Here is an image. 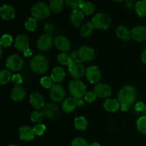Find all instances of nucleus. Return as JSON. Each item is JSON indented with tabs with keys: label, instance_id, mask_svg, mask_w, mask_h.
<instances>
[{
	"label": "nucleus",
	"instance_id": "obj_29",
	"mask_svg": "<svg viewBox=\"0 0 146 146\" xmlns=\"http://www.w3.org/2000/svg\"><path fill=\"white\" fill-rule=\"evenodd\" d=\"M74 125L76 129L84 131L88 125V121L84 116L76 117L74 120Z\"/></svg>",
	"mask_w": 146,
	"mask_h": 146
},
{
	"label": "nucleus",
	"instance_id": "obj_36",
	"mask_svg": "<svg viewBox=\"0 0 146 146\" xmlns=\"http://www.w3.org/2000/svg\"><path fill=\"white\" fill-rule=\"evenodd\" d=\"M44 118V113L40 111H35L31 115V120L34 123H40Z\"/></svg>",
	"mask_w": 146,
	"mask_h": 146
},
{
	"label": "nucleus",
	"instance_id": "obj_5",
	"mask_svg": "<svg viewBox=\"0 0 146 146\" xmlns=\"http://www.w3.org/2000/svg\"><path fill=\"white\" fill-rule=\"evenodd\" d=\"M68 71L71 76L74 77L75 79H78L85 74L86 70L83 61L78 59L71 61L68 66Z\"/></svg>",
	"mask_w": 146,
	"mask_h": 146
},
{
	"label": "nucleus",
	"instance_id": "obj_19",
	"mask_svg": "<svg viewBox=\"0 0 146 146\" xmlns=\"http://www.w3.org/2000/svg\"><path fill=\"white\" fill-rule=\"evenodd\" d=\"M19 135L23 141H30L34 139V133L32 128L27 125H24L19 129Z\"/></svg>",
	"mask_w": 146,
	"mask_h": 146
},
{
	"label": "nucleus",
	"instance_id": "obj_31",
	"mask_svg": "<svg viewBox=\"0 0 146 146\" xmlns=\"http://www.w3.org/2000/svg\"><path fill=\"white\" fill-rule=\"evenodd\" d=\"M50 8L54 13H59L64 9V1L61 0H52L50 1Z\"/></svg>",
	"mask_w": 146,
	"mask_h": 146
},
{
	"label": "nucleus",
	"instance_id": "obj_20",
	"mask_svg": "<svg viewBox=\"0 0 146 146\" xmlns=\"http://www.w3.org/2000/svg\"><path fill=\"white\" fill-rule=\"evenodd\" d=\"M26 95L25 89L21 86H15L11 91V97L13 101L20 102L24 98Z\"/></svg>",
	"mask_w": 146,
	"mask_h": 146
},
{
	"label": "nucleus",
	"instance_id": "obj_30",
	"mask_svg": "<svg viewBox=\"0 0 146 146\" xmlns=\"http://www.w3.org/2000/svg\"><path fill=\"white\" fill-rule=\"evenodd\" d=\"M135 11L140 17H146V1H139L135 5Z\"/></svg>",
	"mask_w": 146,
	"mask_h": 146
},
{
	"label": "nucleus",
	"instance_id": "obj_23",
	"mask_svg": "<svg viewBox=\"0 0 146 146\" xmlns=\"http://www.w3.org/2000/svg\"><path fill=\"white\" fill-rule=\"evenodd\" d=\"M65 76V71L61 66H56L52 70L51 74V78L53 82L59 83L64 80Z\"/></svg>",
	"mask_w": 146,
	"mask_h": 146
},
{
	"label": "nucleus",
	"instance_id": "obj_46",
	"mask_svg": "<svg viewBox=\"0 0 146 146\" xmlns=\"http://www.w3.org/2000/svg\"><path fill=\"white\" fill-rule=\"evenodd\" d=\"M23 53H24V56L26 57H29L32 55V51H31V50L29 49V48L27 49Z\"/></svg>",
	"mask_w": 146,
	"mask_h": 146
},
{
	"label": "nucleus",
	"instance_id": "obj_1",
	"mask_svg": "<svg viewBox=\"0 0 146 146\" xmlns=\"http://www.w3.org/2000/svg\"><path fill=\"white\" fill-rule=\"evenodd\" d=\"M137 91L132 86H125L120 90L118 94V101L123 111H128L129 107L135 101Z\"/></svg>",
	"mask_w": 146,
	"mask_h": 146
},
{
	"label": "nucleus",
	"instance_id": "obj_26",
	"mask_svg": "<svg viewBox=\"0 0 146 146\" xmlns=\"http://www.w3.org/2000/svg\"><path fill=\"white\" fill-rule=\"evenodd\" d=\"M79 8L83 14L86 15H90L95 11V7L89 1H82Z\"/></svg>",
	"mask_w": 146,
	"mask_h": 146
},
{
	"label": "nucleus",
	"instance_id": "obj_6",
	"mask_svg": "<svg viewBox=\"0 0 146 146\" xmlns=\"http://www.w3.org/2000/svg\"><path fill=\"white\" fill-rule=\"evenodd\" d=\"M92 24L94 27L99 29H106L111 23V18L104 13H98L92 19Z\"/></svg>",
	"mask_w": 146,
	"mask_h": 146
},
{
	"label": "nucleus",
	"instance_id": "obj_39",
	"mask_svg": "<svg viewBox=\"0 0 146 146\" xmlns=\"http://www.w3.org/2000/svg\"><path fill=\"white\" fill-rule=\"evenodd\" d=\"M33 131H34V134H36V135H41L44 134V132H45L46 126L44 124L38 123L34 126V128H33Z\"/></svg>",
	"mask_w": 146,
	"mask_h": 146
},
{
	"label": "nucleus",
	"instance_id": "obj_8",
	"mask_svg": "<svg viewBox=\"0 0 146 146\" xmlns=\"http://www.w3.org/2000/svg\"><path fill=\"white\" fill-rule=\"evenodd\" d=\"M42 112L44 115L53 120L57 119L60 115L59 107L54 103H48L46 104L43 108Z\"/></svg>",
	"mask_w": 146,
	"mask_h": 146
},
{
	"label": "nucleus",
	"instance_id": "obj_43",
	"mask_svg": "<svg viewBox=\"0 0 146 146\" xmlns=\"http://www.w3.org/2000/svg\"><path fill=\"white\" fill-rule=\"evenodd\" d=\"M145 105L143 104V102H141V101H139V102L136 103V104L135 105V110L138 112H141V111H144L145 109Z\"/></svg>",
	"mask_w": 146,
	"mask_h": 146
},
{
	"label": "nucleus",
	"instance_id": "obj_18",
	"mask_svg": "<svg viewBox=\"0 0 146 146\" xmlns=\"http://www.w3.org/2000/svg\"><path fill=\"white\" fill-rule=\"evenodd\" d=\"M29 103L36 109L39 110L44 107V96L39 93H34L30 96Z\"/></svg>",
	"mask_w": 146,
	"mask_h": 146
},
{
	"label": "nucleus",
	"instance_id": "obj_47",
	"mask_svg": "<svg viewBox=\"0 0 146 146\" xmlns=\"http://www.w3.org/2000/svg\"><path fill=\"white\" fill-rule=\"evenodd\" d=\"M141 61L146 65V49L143 52L142 55H141Z\"/></svg>",
	"mask_w": 146,
	"mask_h": 146
},
{
	"label": "nucleus",
	"instance_id": "obj_38",
	"mask_svg": "<svg viewBox=\"0 0 146 146\" xmlns=\"http://www.w3.org/2000/svg\"><path fill=\"white\" fill-rule=\"evenodd\" d=\"M71 146H89L88 142L82 138H76L73 140Z\"/></svg>",
	"mask_w": 146,
	"mask_h": 146
},
{
	"label": "nucleus",
	"instance_id": "obj_25",
	"mask_svg": "<svg viewBox=\"0 0 146 146\" xmlns=\"http://www.w3.org/2000/svg\"><path fill=\"white\" fill-rule=\"evenodd\" d=\"M116 35L118 38L123 41H128L131 38V33L128 29L123 26H119L116 29Z\"/></svg>",
	"mask_w": 146,
	"mask_h": 146
},
{
	"label": "nucleus",
	"instance_id": "obj_11",
	"mask_svg": "<svg viewBox=\"0 0 146 146\" xmlns=\"http://www.w3.org/2000/svg\"><path fill=\"white\" fill-rule=\"evenodd\" d=\"M86 77L91 84H96L101 80V72L98 68L95 66H91L86 68Z\"/></svg>",
	"mask_w": 146,
	"mask_h": 146
},
{
	"label": "nucleus",
	"instance_id": "obj_51",
	"mask_svg": "<svg viewBox=\"0 0 146 146\" xmlns=\"http://www.w3.org/2000/svg\"><path fill=\"white\" fill-rule=\"evenodd\" d=\"M144 113H145V116H146V105H145V109H144Z\"/></svg>",
	"mask_w": 146,
	"mask_h": 146
},
{
	"label": "nucleus",
	"instance_id": "obj_27",
	"mask_svg": "<svg viewBox=\"0 0 146 146\" xmlns=\"http://www.w3.org/2000/svg\"><path fill=\"white\" fill-rule=\"evenodd\" d=\"M94 25L92 24L91 22H87L85 24L81 27V29H80V34L83 37H86L90 36L92 34L93 31H94Z\"/></svg>",
	"mask_w": 146,
	"mask_h": 146
},
{
	"label": "nucleus",
	"instance_id": "obj_10",
	"mask_svg": "<svg viewBox=\"0 0 146 146\" xmlns=\"http://www.w3.org/2000/svg\"><path fill=\"white\" fill-rule=\"evenodd\" d=\"M49 96L51 100L54 102H60L65 96V91L59 84H54L50 88Z\"/></svg>",
	"mask_w": 146,
	"mask_h": 146
},
{
	"label": "nucleus",
	"instance_id": "obj_15",
	"mask_svg": "<svg viewBox=\"0 0 146 146\" xmlns=\"http://www.w3.org/2000/svg\"><path fill=\"white\" fill-rule=\"evenodd\" d=\"M29 38L26 34H19L16 37L15 47L20 51H24L29 48Z\"/></svg>",
	"mask_w": 146,
	"mask_h": 146
},
{
	"label": "nucleus",
	"instance_id": "obj_33",
	"mask_svg": "<svg viewBox=\"0 0 146 146\" xmlns=\"http://www.w3.org/2000/svg\"><path fill=\"white\" fill-rule=\"evenodd\" d=\"M12 37L11 35L8 34H3L0 39V45L1 47H4V48L10 46L12 43Z\"/></svg>",
	"mask_w": 146,
	"mask_h": 146
},
{
	"label": "nucleus",
	"instance_id": "obj_42",
	"mask_svg": "<svg viewBox=\"0 0 146 146\" xmlns=\"http://www.w3.org/2000/svg\"><path fill=\"white\" fill-rule=\"evenodd\" d=\"M97 96L96 95L94 91H89V92L86 93V94L85 95V100L88 103H92L94 102V101L96 98Z\"/></svg>",
	"mask_w": 146,
	"mask_h": 146
},
{
	"label": "nucleus",
	"instance_id": "obj_41",
	"mask_svg": "<svg viewBox=\"0 0 146 146\" xmlns=\"http://www.w3.org/2000/svg\"><path fill=\"white\" fill-rule=\"evenodd\" d=\"M11 81L15 86H20L23 83V78L20 74H14L11 78Z\"/></svg>",
	"mask_w": 146,
	"mask_h": 146
},
{
	"label": "nucleus",
	"instance_id": "obj_37",
	"mask_svg": "<svg viewBox=\"0 0 146 146\" xmlns=\"http://www.w3.org/2000/svg\"><path fill=\"white\" fill-rule=\"evenodd\" d=\"M41 85L45 88H51L53 86V81L51 77L44 76L41 79Z\"/></svg>",
	"mask_w": 146,
	"mask_h": 146
},
{
	"label": "nucleus",
	"instance_id": "obj_45",
	"mask_svg": "<svg viewBox=\"0 0 146 146\" xmlns=\"http://www.w3.org/2000/svg\"><path fill=\"white\" fill-rule=\"evenodd\" d=\"M53 29H53V25H51V24H46V25H45V27H44V31H48L49 34H51L50 33L52 32Z\"/></svg>",
	"mask_w": 146,
	"mask_h": 146
},
{
	"label": "nucleus",
	"instance_id": "obj_17",
	"mask_svg": "<svg viewBox=\"0 0 146 146\" xmlns=\"http://www.w3.org/2000/svg\"><path fill=\"white\" fill-rule=\"evenodd\" d=\"M133 39L136 41H143L146 40V27L144 26H138L133 29L131 31Z\"/></svg>",
	"mask_w": 146,
	"mask_h": 146
},
{
	"label": "nucleus",
	"instance_id": "obj_21",
	"mask_svg": "<svg viewBox=\"0 0 146 146\" xmlns=\"http://www.w3.org/2000/svg\"><path fill=\"white\" fill-rule=\"evenodd\" d=\"M78 106V100L74 97H68L62 104V108L66 113H71Z\"/></svg>",
	"mask_w": 146,
	"mask_h": 146
},
{
	"label": "nucleus",
	"instance_id": "obj_24",
	"mask_svg": "<svg viewBox=\"0 0 146 146\" xmlns=\"http://www.w3.org/2000/svg\"><path fill=\"white\" fill-rule=\"evenodd\" d=\"M104 107L108 112H115L120 108V104L118 100L113 98H107L104 103Z\"/></svg>",
	"mask_w": 146,
	"mask_h": 146
},
{
	"label": "nucleus",
	"instance_id": "obj_14",
	"mask_svg": "<svg viewBox=\"0 0 146 146\" xmlns=\"http://www.w3.org/2000/svg\"><path fill=\"white\" fill-rule=\"evenodd\" d=\"M15 10L11 5L4 4L0 9V16L4 21H10L15 17Z\"/></svg>",
	"mask_w": 146,
	"mask_h": 146
},
{
	"label": "nucleus",
	"instance_id": "obj_49",
	"mask_svg": "<svg viewBox=\"0 0 146 146\" xmlns=\"http://www.w3.org/2000/svg\"><path fill=\"white\" fill-rule=\"evenodd\" d=\"M83 104H84V102H83V101H81V99H78V106L82 105Z\"/></svg>",
	"mask_w": 146,
	"mask_h": 146
},
{
	"label": "nucleus",
	"instance_id": "obj_22",
	"mask_svg": "<svg viewBox=\"0 0 146 146\" xmlns=\"http://www.w3.org/2000/svg\"><path fill=\"white\" fill-rule=\"evenodd\" d=\"M70 21L74 27H78L82 23L84 14L79 9H74L70 14Z\"/></svg>",
	"mask_w": 146,
	"mask_h": 146
},
{
	"label": "nucleus",
	"instance_id": "obj_4",
	"mask_svg": "<svg viewBox=\"0 0 146 146\" xmlns=\"http://www.w3.org/2000/svg\"><path fill=\"white\" fill-rule=\"evenodd\" d=\"M33 17L36 20H42L50 14V8L44 2H36L32 6L31 9Z\"/></svg>",
	"mask_w": 146,
	"mask_h": 146
},
{
	"label": "nucleus",
	"instance_id": "obj_40",
	"mask_svg": "<svg viewBox=\"0 0 146 146\" xmlns=\"http://www.w3.org/2000/svg\"><path fill=\"white\" fill-rule=\"evenodd\" d=\"M82 1H81V0H66L65 2L67 5L72 7L74 9H78V8L80 7V5L81 4Z\"/></svg>",
	"mask_w": 146,
	"mask_h": 146
},
{
	"label": "nucleus",
	"instance_id": "obj_16",
	"mask_svg": "<svg viewBox=\"0 0 146 146\" xmlns=\"http://www.w3.org/2000/svg\"><path fill=\"white\" fill-rule=\"evenodd\" d=\"M54 43L58 49L61 51H67L71 48V43L66 36L59 35L54 39Z\"/></svg>",
	"mask_w": 146,
	"mask_h": 146
},
{
	"label": "nucleus",
	"instance_id": "obj_52",
	"mask_svg": "<svg viewBox=\"0 0 146 146\" xmlns=\"http://www.w3.org/2000/svg\"><path fill=\"white\" fill-rule=\"evenodd\" d=\"M8 146H18V145H9Z\"/></svg>",
	"mask_w": 146,
	"mask_h": 146
},
{
	"label": "nucleus",
	"instance_id": "obj_28",
	"mask_svg": "<svg viewBox=\"0 0 146 146\" xmlns=\"http://www.w3.org/2000/svg\"><path fill=\"white\" fill-rule=\"evenodd\" d=\"M12 74L9 70H1V71H0V83L2 85L8 84L12 78Z\"/></svg>",
	"mask_w": 146,
	"mask_h": 146
},
{
	"label": "nucleus",
	"instance_id": "obj_32",
	"mask_svg": "<svg viewBox=\"0 0 146 146\" xmlns=\"http://www.w3.org/2000/svg\"><path fill=\"white\" fill-rule=\"evenodd\" d=\"M57 61L59 64L65 66H69V64L71 62V59L70 56H68V54H66V53H61V54H58Z\"/></svg>",
	"mask_w": 146,
	"mask_h": 146
},
{
	"label": "nucleus",
	"instance_id": "obj_12",
	"mask_svg": "<svg viewBox=\"0 0 146 146\" xmlns=\"http://www.w3.org/2000/svg\"><path fill=\"white\" fill-rule=\"evenodd\" d=\"M94 92L100 98H106L111 95V88L106 83H98L94 86Z\"/></svg>",
	"mask_w": 146,
	"mask_h": 146
},
{
	"label": "nucleus",
	"instance_id": "obj_9",
	"mask_svg": "<svg viewBox=\"0 0 146 146\" xmlns=\"http://www.w3.org/2000/svg\"><path fill=\"white\" fill-rule=\"evenodd\" d=\"M53 44V37L51 34H45L38 37L36 46L38 50L41 51H48Z\"/></svg>",
	"mask_w": 146,
	"mask_h": 146
},
{
	"label": "nucleus",
	"instance_id": "obj_7",
	"mask_svg": "<svg viewBox=\"0 0 146 146\" xmlns=\"http://www.w3.org/2000/svg\"><path fill=\"white\" fill-rule=\"evenodd\" d=\"M24 66V60L17 54H12L7 58L6 61V66L12 71H19Z\"/></svg>",
	"mask_w": 146,
	"mask_h": 146
},
{
	"label": "nucleus",
	"instance_id": "obj_2",
	"mask_svg": "<svg viewBox=\"0 0 146 146\" xmlns=\"http://www.w3.org/2000/svg\"><path fill=\"white\" fill-rule=\"evenodd\" d=\"M31 68L36 74H42L48 68V61L45 56L38 54L32 58L31 61Z\"/></svg>",
	"mask_w": 146,
	"mask_h": 146
},
{
	"label": "nucleus",
	"instance_id": "obj_35",
	"mask_svg": "<svg viewBox=\"0 0 146 146\" xmlns=\"http://www.w3.org/2000/svg\"><path fill=\"white\" fill-rule=\"evenodd\" d=\"M137 128L141 133L146 134V116L140 117L137 120Z\"/></svg>",
	"mask_w": 146,
	"mask_h": 146
},
{
	"label": "nucleus",
	"instance_id": "obj_13",
	"mask_svg": "<svg viewBox=\"0 0 146 146\" xmlns=\"http://www.w3.org/2000/svg\"><path fill=\"white\" fill-rule=\"evenodd\" d=\"M78 56L83 61H91L95 57V52L92 48L87 46H81L78 49Z\"/></svg>",
	"mask_w": 146,
	"mask_h": 146
},
{
	"label": "nucleus",
	"instance_id": "obj_3",
	"mask_svg": "<svg viewBox=\"0 0 146 146\" xmlns=\"http://www.w3.org/2000/svg\"><path fill=\"white\" fill-rule=\"evenodd\" d=\"M68 89L73 97L76 99H81L83 96H85L86 94V86L81 80H71L68 84Z\"/></svg>",
	"mask_w": 146,
	"mask_h": 146
},
{
	"label": "nucleus",
	"instance_id": "obj_34",
	"mask_svg": "<svg viewBox=\"0 0 146 146\" xmlns=\"http://www.w3.org/2000/svg\"><path fill=\"white\" fill-rule=\"evenodd\" d=\"M24 26H25L26 29L28 30V31H33L36 29L37 27V21L36 19H34V17H30L26 21L25 24H24Z\"/></svg>",
	"mask_w": 146,
	"mask_h": 146
},
{
	"label": "nucleus",
	"instance_id": "obj_44",
	"mask_svg": "<svg viewBox=\"0 0 146 146\" xmlns=\"http://www.w3.org/2000/svg\"><path fill=\"white\" fill-rule=\"evenodd\" d=\"M68 56H69L70 58H71V61L80 59L79 56H78V52L77 51H76V50H73V51H71V52L68 54Z\"/></svg>",
	"mask_w": 146,
	"mask_h": 146
},
{
	"label": "nucleus",
	"instance_id": "obj_48",
	"mask_svg": "<svg viewBox=\"0 0 146 146\" xmlns=\"http://www.w3.org/2000/svg\"><path fill=\"white\" fill-rule=\"evenodd\" d=\"M135 1H126V4H127V5L128 6V7H133V5H134V4H135ZM135 4H136V3H135Z\"/></svg>",
	"mask_w": 146,
	"mask_h": 146
},
{
	"label": "nucleus",
	"instance_id": "obj_50",
	"mask_svg": "<svg viewBox=\"0 0 146 146\" xmlns=\"http://www.w3.org/2000/svg\"><path fill=\"white\" fill-rule=\"evenodd\" d=\"M89 146H101V145H100L98 143H94L89 145Z\"/></svg>",
	"mask_w": 146,
	"mask_h": 146
}]
</instances>
